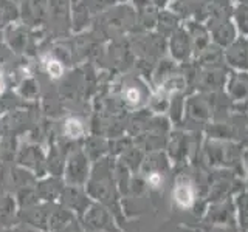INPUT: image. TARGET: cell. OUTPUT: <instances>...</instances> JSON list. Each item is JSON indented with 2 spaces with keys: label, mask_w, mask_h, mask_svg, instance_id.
Wrapping results in <instances>:
<instances>
[{
  "label": "cell",
  "mask_w": 248,
  "mask_h": 232,
  "mask_svg": "<svg viewBox=\"0 0 248 232\" xmlns=\"http://www.w3.org/2000/svg\"><path fill=\"white\" fill-rule=\"evenodd\" d=\"M225 62L236 72H248V39L237 37L223 50Z\"/></svg>",
  "instance_id": "obj_1"
},
{
  "label": "cell",
  "mask_w": 248,
  "mask_h": 232,
  "mask_svg": "<svg viewBox=\"0 0 248 232\" xmlns=\"http://www.w3.org/2000/svg\"><path fill=\"white\" fill-rule=\"evenodd\" d=\"M194 53L192 41L185 28L178 27L170 36V54L175 62H185Z\"/></svg>",
  "instance_id": "obj_2"
},
{
  "label": "cell",
  "mask_w": 248,
  "mask_h": 232,
  "mask_svg": "<svg viewBox=\"0 0 248 232\" xmlns=\"http://www.w3.org/2000/svg\"><path fill=\"white\" fill-rule=\"evenodd\" d=\"M227 91L234 104L248 102V72H234L228 76Z\"/></svg>",
  "instance_id": "obj_3"
},
{
  "label": "cell",
  "mask_w": 248,
  "mask_h": 232,
  "mask_svg": "<svg viewBox=\"0 0 248 232\" xmlns=\"http://www.w3.org/2000/svg\"><path fill=\"white\" fill-rule=\"evenodd\" d=\"M228 77L222 74V68H205L200 74H197V85L200 87H208V90H214L216 87H225Z\"/></svg>",
  "instance_id": "obj_4"
},
{
  "label": "cell",
  "mask_w": 248,
  "mask_h": 232,
  "mask_svg": "<svg viewBox=\"0 0 248 232\" xmlns=\"http://www.w3.org/2000/svg\"><path fill=\"white\" fill-rule=\"evenodd\" d=\"M231 20L237 29L239 37L248 39V5L237 3L231 13Z\"/></svg>",
  "instance_id": "obj_5"
},
{
  "label": "cell",
  "mask_w": 248,
  "mask_h": 232,
  "mask_svg": "<svg viewBox=\"0 0 248 232\" xmlns=\"http://www.w3.org/2000/svg\"><path fill=\"white\" fill-rule=\"evenodd\" d=\"M174 198L182 207H189L194 201V193L189 184H177L174 189Z\"/></svg>",
  "instance_id": "obj_6"
},
{
  "label": "cell",
  "mask_w": 248,
  "mask_h": 232,
  "mask_svg": "<svg viewBox=\"0 0 248 232\" xmlns=\"http://www.w3.org/2000/svg\"><path fill=\"white\" fill-rule=\"evenodd\" d=\"M188 112L192 116H196V118H205V116L209 115V108L202 98H191V101L188 102Z\"/></svg>",
  "instance_id": "obj_7"
},
{
  "label": "cell",
  "mask_w": 248,
  "mask_h": 232,
  "mask_svg": "<svg viewBox=\"0 0 248 232\" xmlns=\"http://www.w3.org/2000/svg\"><path fill=\"white\" fill-rule=\"evenodd\" d=\"M65 131L68 136L78 138L79 135H82V124L78 119H68L65 124Z\"/></svg>",
  "instance_id": "obj_8"
},
{
  "label": "cell",
  "mask_w": 248,
  "mask_h": 232,
  "mask_svg": "<svg viewBox=\"0 0 248 232\" xmlns=\"http://www.w3.org/2000/svg\"><path fill=\"white\" fill-rule=\"evenodd\" d=\"M147 183H149L152 188H158V186L161 184V175L157 172L151 174L149 176H147Z\"/></svg>",
  "instance_id": "obj_9"
},
{
  "label": "cell",
  "mask_w": 248,
  "mask_h": 232,
  "mask_svg": "<svg viewBox=\"0 0 248 232\" xmlns=\"http://www.w3.org/2000/svg\"><path fill=\"white\" fill-rule=\"evenodd\" d=\"M126 99L129 101V102H138L140 101V91L137 90V88H130V90H127V93H126Z\"/></svg>",
  "instance_id": "obj_10"
},
{
  "label": "cell",
  "mask_w": 248,
  "mask_h": 232,
  "mask_svg": "<svg viewBox=\"0 0 248 232\" xmlns=\"http://www.w3.org/2000/svg\"><path fill=\"white\" fill-rule=\"evenodd\" d=\"M48 72L54 76V77H58L62 72V68L61 65L58 64V62H50V65H48Z\"/></svg>",
  "instance_id": "obj_11"
},
{
  "label": "cell",
  "mask_w": 248,
  "mask_h": 232,
  "mask_svg": "<svg viewBox=\"0 0 248 232\" xmlns=\"http://www.w3.org/2000/svg\"><path fill=\"white\" fill-rule=\"evenodd\" d=\"M237 3H245V5H248V0H237Z\"/></svg>",
  "instance_id": "obj_12"
}]
</instances>
